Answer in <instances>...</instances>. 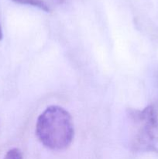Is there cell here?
<instances>
[{
    "mask_svg": "<svg viewBox=\"0 0 158 159\" xmlns=\"http://www.w3.org/2000/svg\"><path fill=\"white\" fill-rule=\"evenodd\" d=\"M36 134L40 142L50 150L68 148L74 136L71 114L59 106L47 107L37 118Z\"/></svg>",
    "mask_w": 158,
    "mask_h": 159,
    "instance_id": "1",
    "label": "cell"
},
{
    "mask_svg": "<svg viewBox=\"0 0 158 159\" xmlns=\"http://www.w3.org/2000/svg\"><path fill=\"white\" fill-rule=\"evenodd\" d=\"M132 146L138 152L158 153V113L153 106L129 111Z\"/></svg>",
    "mask_w": 158,
    "mask_h": 159,
    "instance_id": "2",
    "label": "cell"
},
{
    "mask_svg": "<svg viewBox=\"0 0 158 159\" xmlns=\"http://www.w3.org/2000/svg\"><path fill=\"white\" fill-rule=\"evenodd\" d=\"M12 1L15 3H18V4L28 5V6L39 8L40 9L46 12H50L49 6L43 0H12Z\"/></svg>",
    "mask_w": 158,
    "mask_h": 159,
    "instance_id": "3",
    "label": "cell"
},
{
    "mask_svg": "<svg viewBox=\"0 0 158 159\" xmlns=\"http://www.w3.org/2000/svg\"><path fill=\"white\" fill-rule=\"evenodd\" d=\"M3 159H23V155L18 148H12L8 151Z\"/></svg>",
    "mask_w": 158,
    "mask_h": 159,
    "instance_id": "4",
    "label": "cell"
},
{
    "mask_svg": "<svg viewBox=\"0 0 158 159\" xmlns=\"http://www.w3.org/2000/svg\"><path fill=\"white\" fill-rule=\"evenodd\" d=\"M2 31L1 25H0V40H2Z\"/></svg>",
    "mask_w": 158,
    "mask_h": 159,
    "instance_id": "5",
    "label": "cell"
},
{
    "mask_svg": "<svg viewBox=\"0 0 158 159\" xmlns=\"http://www.w3.org/2000/svg\"><path fill=\"white\" fill-rule=\"evenodd\" d=\"M57 1H59V2H62V1H64V0H57Z\"/></svg>",
    "mask_w": 158,
    "mask_h": 159,
    "instance_id": "6",
    "label": "cell"
}]
</instances>
